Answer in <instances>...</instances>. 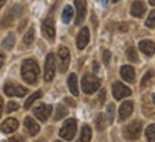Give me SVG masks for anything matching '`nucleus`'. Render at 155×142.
Instances as JSON below:
<instances>
[{"instance_id":"nucleus-1","label":"nucleus","mask_w":155,"mask_h":142,"mask_svg":"<svg viewBox=\"0 0 155 142\" xmlns=\"http://www.w3.org/2000/svg\"><path fill=\"white\" fill-rule=\"evenodd\" d=\"M38 74H40V68H38L37 63L34 61L33 58L24 60L23 64H21V77H23V80L27 84L33 85L37 82Z\"/></svg>"},{"instance_id":"nucleus-2","label":"nucleus","mask_w":155,"mask_h":142,"mask_svg":"<svg viewBox=\"0 0 155 142\" xmlns=\"http://www.w3.org/2000/svg\"><path fill=\"white\" fill-rule=\"evenodd\" d=\"M101 87V80L97 78L95 76H91V74H87V76L83 77L81 80V88L85 94H93Z\"/></svg>"},{"instance_id":"nucleus-3","label":"nucleus","mask_w":155,"mask_h":142,"mask_svg":"<svg viewBox=\"0 0 155 142\" xmlns=\"http://www.w3.org/2000/svg\"><path fill=\"white\" fill-rule=\"evenodd\" d=\"M75 131H77V121L74 118H70L63 124L60 129V137L66 141H71L75 135Z\"/></svg>"},{"instance_id":"nucleus-4","label":"nucleus","mask_w":155,"mask_h":142,"mask_svg":"<svg viewBox=\"0 0 155 142\" xmlns=\"http://www.w3.org/2000/svg\"><path fill=\"white\" fill-rule=\"evenodd\" d=\"M56 76V56L50 53L46 57V64H44V80L50 82Z\"/></svg>"},{"instance_id":"nucleus-5","label":"nucleus","mask_w":155,"mask_h":142,"mask_svg":"<svg viewBox=\"0 0 155 142\" xmlns=\"http://www.w3.org/2000/svg\"><path fill=\"white\" fill-rule=\"evenodd\" d=\"M5 94L7 97H24L27 94V90L24 88L23 85L14 84V82H7L5 84Z\"/></svg>"},{"instance_id":"nucleus-6","label":"nucleus","mask_w":155,"mask_h":142,"mask_svg":"<svg viewBox=\"0 0 155 142\" xmlns=\"http://www.w3.org/2000/svg\"><path fill=\"white\" fill-rule=\"evenodd\" d=\"M141 129H142V124L140 121H134L132 124L127 125L124 129V135L127 139H138L141 135Z\"/></svg>"},{"instance_id":"nucleus-7","label":"nucleus","mask_w":155,"mask_h":142,"mask_svg":"<svg viewBox=\"0 0 155 142\" xmlns=\"http://www.w3.org/2000/svg\"><path fill=\"white\" fill-rule=\"evenodd\" d=\"M58 67H60V73H66L70 64V51L67 47L58 48Z\"/></svg>"},{"instance_id":"nucleus-8","label":"nucleus","mask_w":155,"mask_h":142,"mask_svg":"<svg viewBox=\"0 0 155 142\" xmlns=\"http://www.w3.org/2000/svg\"><path fill=\"white\" fill-rule=\"evenodd\" d=\"M113 95L115 99H122V98H125V97L131 95V90L128 88L127 85H124L122 82L117 81L113 85Z\"/></svg>"},{"instance_id":"nucleus-9","label":"nucleus","mask_w":155,"mask_h":142,"mask_svg":"<svg viewBox=\"0 0 155 142\" xmlns=\"http://www.w3.org/2000/svg\"><path fill=\"white\" fill-rule=\"evenodd\" d=\"M41 30H43V34H44L46 38L54 40V37H56V27H54V20H53V17H47V19L43 21Z\"/></svg>"},{"instance_id":"nucleus-10","label":"nucleus","mask_w":155,"mask_h":142,"mask_svg":"<svg viewBox=\"0 0 155 142\" xmlns=\"http://www.w3.org/2000/svg\"><path fill=\"white\" fill-rule=\"evenodd\" d=\"M51 111H53L51 105L40 104L34 108V115H36V118H38L41 122H44V121H47L48 117L51 115Z\"/></svg>"},{"instance_id":"nucleus-11","label":"nucleus","mask_w":155,"mask_h":142,"mask_svg":"<svg viewBox=\"0 0 155 142\" xmlns=\"http://www.w3.org/2000/svg\"><path fill=\"white\" fill-rule=\"evenodd\" d=\"M75 10H77V16H75V24H81L85 19V11H87V3L85 0H75Z\"/></svg>"},{"instance_id":"nucleus-12","label":"nucleus","mask_w":155,"mask_h":142,"mask_svg":"<svg viewBox=\"0 0 155 142\" xmlns=\"http://www.w3.org/2000/svg\"><path fill=\"white\" fill-rule=\"evenodd\" d=\"M90 41V30L87 27H83L77 36V47L78 50H84Z\"/></svg>"},{"instance_id":"nucleus-13","label":"nucleus","mask_w":155,"mask_h":142,"mask_svg":"<svg viewBox=\"0 0 155 142\" xmlns=\"http://www.w3.org/2000/svg\"><path fill=\"white\" fill-rule=\"evenodd\" d=\"M132 109H134V104L132 101H124L120 107V112H118V118L120 121H125V119L132 114Z\"/></svg>"},{"instance_id":"nucleus-14","label":"nucleus","mask_w":155,"mask_h":142,"mask_svg":"<svg viewBox=\"0 0 155 142\" xmlns=\"http://www.w3.org/2000/svg\"><path fill=\"white\" fill-rule=\"evenodd\" d=\"M17 128H19V121H17V119L16 118H7L5 122L2 124L0 129H2L5 134H12V132H14Z\"/></svg>"},{"instance_id":"nucleus-15","label":"nucleus","mask_w":155,"mask_h":142,"mask_svg":"<svg viewBox=\"0 0 155 142\" xmlns=\"http://www.w3.org/2000/svg\"><path fill=\"white\" fill-rule=\"evenodd\" d=\"M140 50L145 56H154V53H155L154 41H151V40H142V41H140Z\"/></svg>"},{"instance_id":"nucleus-16","label":"nucleus","mask_w":155,"mask_h":142,"mask_svg":"<svg viewBox=\"0 0 155 142\" xmlns=\"http://www.w3.org/2000/svg\"><path fill=\"white\" fill-rule=\"evenodd\" d=\"M145 10L147 7L142 2H134L131 6V14L134 17H142L145 14Z\"/></svg>"},{"instance_id":"nucleus-17","label":"nucleus","mask_w":155,"mask_h":142,"mask_svg":"<svg viewBox=\"0 0 155 142\" xmlns=\"http://www.w3.org/2000/svg\"><path fill=\"white\" fill-rule=\"evenodd\" d=\"M121 77L128 82H132L135 80V70L131 66H122L121 67Z\"/></svg>"},{"instance_id":"nucleus-18","label":"nucleus","mask_w":155,"mask_h":142,"mask_svg":"<svg viewBox=\"0 0 155 142\" xmlns=\"http://www.w3.org/2000/svg\"><path fill=\"white\" fill-rule=\"evenodd\" d=\"M24 125H26V128H27V131L30 135H37L38 131H40V125H38L33 118H30V117H27V118L24 119Z\"/></svg>"},{"instance_id":"nucleus-19","label":"nucleus","mask_w":155,"mask_h":142,"mask_svg":"<svg viewBox=\"0 0 155 142\" xmlns=\"http://www.w3.org/2000/svg\"><path fill=\"white\" fill-rule=\"evenodd\" d=\"M68 88H70L71 94L73 95H78V80H77V76L75 74H70V77H68Z\"/></svg>"},{"instance_id":"nucleus-20","label":"nucleus","mask_w":155,"mask_h":142,"mask_svg":"<svg viewBox=\"0 0 155 142\" xmlns=\"http://www.w3.org/2000/svg\"><path fill=\"white\" fill-rule=\"evenodd\" d=\"M90 141H91V128L88 125H84L81 128L80 138L77 139V142H90Z\"/></svg>"},{"instance_id":"nucleus-21","label":"nucleus","mask_w":155,"mask_h":142,"mask_svg":"<svg viewBox=\"0 0 155 142\" xmlns=\"http://www.w3.org/2000/svg\"><path fill=\"white\" fill-rule=\"evenodd\" d=\"M73 14H74L73 7H71V6H66L64 10H63V14H61V20H63V23H66V24L70 23L71 19H73Z\"/></svg>"},{"instance_id":"nucleus-22","label":"nucleus","mask_w":155,"mask_h":142,"mask_svg":"<svg viewBox=\"0 0 155 142\" xmlns=\"http://www.w3.org/2000/svg\"><path fill=\"white\" fill-rule=\"evenodd\" d=\"M95 125H97V129H100V131H103L104 128L108 125V121H107V118H105L104 114H100L98 117H97V119H95Z\"/></svg>"},{"instance_id":"nucleus-23","label":"nucleus","mask_w":155,"mask_h":142,"mask_svg":"<svg viewBox=\"0 0 155 142\" xmlns=\"http://www.w3.org/2000/svg\"><path fill=\"white\" fill-rule=\"evenodd\" d=\"M33 41H34V27H30L27 33L24 34L23 43L26 46H30V44H33Z\"/></svg>"},{"instance_id":"nucleus-24","label":"nucleus","mask_w":155,"mask_h":142,"mask_svg":"<svg viewBox=\"0 0 155 142\" xmlns=\"http://www.w3.org/2000/svg\"><path fill=\"white\" fill-rule=\"evenodd\" d=\"M41 95H43V92H41V91H36L34 94H31V95H30V97H28V99H27V101L24 102V108H26V109H27V108H30V107H31V104H33V102H34V101H36V99H38V98H40Z\"/></svg>"},{"instance_id":"nucleus-25","label":"nucleus","mask_w":155,"mask_h":142,"mask_svg":"<svg viewBox=\"0 0 155 142\" xmlns=\"http://www.w3.org/2000/svg\"><path fill=\"white\" fill-rule=\"evenodd\" d=\"M152 77H154V71L150 70L147 73L145 76L142 77V81H141V88H147L148 85L151 84V81H152Z\"/></svg>"},{"instance_id":"nucleus-26","label":"nucleus","mask_w":155,"mask_h":142,"mask_svg":"<svg viewBox=\"0 0 155 142\" xmlns=\"http://www.w3.org/2000/svg\"><path fill=\"white\" fill-rule=\"evenodd\" d=\"M127 58L130 60L131 63H138L140 61V58L137 56V51L134 47H128L127 48Z\"/></svg>"},{"instance_id":"nucleus-27","label":"nucleus","mask_w":155,"mask_h":142,"mask_svg":"<svg viewBox=\"0 0 155 142\" xmlns=\"http://www.w3.org/2000/svg\"><path fill=\"white\" fill-rule=\"evenodd\" d=\"M145 135L148 138V142H155V124H151L150 127L147 128Z\"/></svg>"},{"instance_id":"nucleus-28","label":"nucleus","mask_w":155,"mask_h":142,"mask_svg":"<svg viewBox=\"0 0 155 142\" xmlns=\"http://www.w3.org/2000/svg\"><path fill=\"white\" fill-rule=\"evenodd\" d=\"M14 46V34H9L7 37L5 38V41H3V47L6 50H12Z\"/></svg>"},{"instance_id":"nucleus-29","label":"nucleus","mask_w":155,"mask_h":142,"mask_svg":"<svg viewBox=\"0 0 155 142\" xmlns=\"http://www.w3.org/2000/svg\"><path fill=\"white\" fill-rule=\"evenodd\" d=\"M114 111H115V107H114V104H108V107H107V121H108V125H110V124H113Z\"/></svg>"},{"instance_id":"nucleus-30","label":"nucleus","mask_w":155,"mask_h":142,"mask_svg":"<svg viewBox=\"0 0 155 142\" xmlns=\"http://www.w3.org/2000/svg\"><path fill=\"white\" fill-rule=\"evenodd\" d=\"M67 115V108L66 107H63V105H58V107H57V112H56V117H54V118L56 119H61V118H64V117H66Z\"/></svg>"},{"instance_id":"nucleus-31","label":"nucleus","mask_w":155,"mask_h":142,"mask_svg":"<svg viewBox=\"0 0 155 142\" xmlns=\"http://www.w3.org/2000/svg\"><path fill=\"white\" fill-rule=\"evenodd\" d=\"M145 24H147V27H151V28L155 27V10H152V11L150 13V16H148Z\"/></svg>"},{"instance_id":"nucleus-32","label":"nucleus","mask_w":155,"mask_h":142,"mask_svg":"<svg viewBox=\"0 0 155 142\" xmlns=\"http://www.w3.org/2000/svg\"><path fill=\"white\" fill-rule=\"evenodd\" d=\"M16 109H19V104L14 102V101H10L9 104H7V112H13Z\"/></svg>"},{"instance_id":"nucleus-33","label":"nucleus","mask_w":155,"mask_h":142,"mask_svg":"<svg viewBox=\"0 0 155 142\" xmlns=\"http://www.w3.org/2000/svg\"><path fill=\"white\" fill-rule=\"evenodd\" d=\"M110 58H111V53L108 51V50H104V53H103L104 64H107V66H108V63H110Z\"/></svg>"},{"instance_id":"nucleus-34","label":"nucleus","mask_w":155,"mask_h":142,"mask_svg":"<svg viewBox=\"0 0 155 142\" xmlns=\"http://www.w3.org/2000/svg\"><path fill=\"white\" fill-rule=\"evenodd\" d=\"M9 142H26V139H24V137H21V135H13V137L9 139Z\"/></svg>"},{"instance_id":"nucleus-35","label":"nucleus","mask_w":155,"mask_h":142,"mask_svg":"<svg viewBox=\"0 0 155 142\" xmlns=\"http://www.w3.org/2000/svg\"><path fill=\"white\" fill-rule=\"evenodd\" d=\"M2 112H3V98L0 97V117H2Z\"/></svg>"},{"instance_id":"nucleus-36","label":"nucleus","mask_w":155,"mask_h":142,"mask_svg":"<svg viewBox=\"0 0 155 142\" xmlns=\"http://www.w3.org/2000/svg\"><path fill=\"white\" fill-rule=\"evenodd\" d=\"M104 97H105V92L101 91V94H100V102H104Z\"/></svg>"},{"instance_id":"nucleus-37","label":"nucleus","mask_w":155,"mask_h":142,"mask_svg":"<svg viewBox=\"0 0 155 142\" xmlns=\"http://www.w3.org/2000/svg\"><path fill=\"white\" fill-rule=\"evenodd\" d=\"M3 63H5V56H2V54H0V67L3 66Z\"/></svg>"},{"instance_id":"nucleus-38","label":"nucleus","mask_w":155,"mask_h":142,"mask_svg":"<svg viewBox=\"0 0 155 142\" xmlns=\"http://www.w3.org/2000/svg\"><path fill=\"white\" fill-rule=\"evenodd\" d=\"M93 67H94V71L97 73V71H98V64H97V63H94V64H93Z\"/></svg>"},{"instance_id":"nucleus-39","label":"nucleus","mask_w":155,"mask_h":142,"mask_svg":"<svg viewBox=\"0 0 155 142\" xmlns=\"http://www.w3.org/2000/svg\"><path fill=\"white\" fill-rule=\"evenodd\" d=\"M100 3L103 6H107V0H100Z\"/></svg>"},{"instance_id":"nucleus-40","label":"nucleus","mask_w":155,"mask_h":142,"mask_svg":"<svg viewBox=\"0 0 155 142\" xmlns=\"http://www.w3.org/2000/svg\"><path fill=\"white\" fill-rule=\"evenodd\" d=\"M5 3H6V0H0V7H2L3 5H5Z\"/></svg>"},{"instance_id":"nucleus-41","label":"nucleus","mask_w":155,"mask_h":142,"mask_svg":"<svg viewBox=\"0 0 155 142\" xmlns=\"http://www.w3.org/2000/svg\"><path fill=\"white\" fill-rule=\"evenodd\" d=\"M150 5L151 6H155V0H150Z\"/></svg>"},{"instance_id":"nucleus-42","label":"nucleus","mask_w":155,"mask_h":142,"mask_svg":"<svg viewBox=\"0 0 155 142\" xmlns=\"http://www.w3.org/2000/svg\"><path fill=\"white\" fill-rule=\"evenodd\" d=\"M152 101L155 102V94H152Z\"/></svg>"},{"instance_id":"nucleus-43","label":"nucleus","mask_w":155,"mask_h":142,"mask_svg":"<svg viewBox=\"0 0 155 142\" xmlns=\"http://www.w3.org/2000/svg\"><path fill=\"white\" fill-rule=\"evenodd\" d=\"M113 2H114V3H117V2H118V0H113Z\"/></svg>"},{"instance_id":"nucleus-44","label":"nucleus","mask_w":155,"mask_h":142,"mask_svg":"<svg viewBox=\"0 0 155 142\" xmlns=\"http://www.w3.org/2000/svg\"><path fill=\"white\" fill-rule=\"evenodd\" d=\"M37 142H44V141H37Z\"/></svg>"},{"instance_id":"nucleus-45","label":"nucleus","mask_w":155,"mask_h":142,"mask_svg":"<svg viewBox=\"0 0 155 142\" xmlns=\"http://www.w3.org/2000/svg\"><path fill=\"white\" fill-rule=\"evenodd\" d=\"M56 142H61V141H56Z\"/></svg>"}]
</instances>
